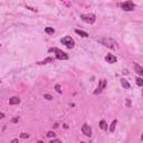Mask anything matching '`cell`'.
I'll return each mask as SVG.
<instances>
[{
    "instance_id": "cell-1",
    "label": "cell",
    "mask_w": 143,
    "mask_h": 143,
    "mask_svg": "<svg viewBox=\"0 0 143 143\" xmlns=\"http://www.w3.org/2000/svg\"><path fill=\"white\" fill-rule=\"evenodd\" d=\"M98 43H101L102 45L108 47V48H112V49H116L117 48V43L112 38H102V39L98 40Z\"/></svg>"
},
{
    "instance_id": "cell-2",
    "label": "cell",
    "mask_w": 143,
    "mask_h": 143,
    "mask_svg": "<svg viewBox=\"0 0 143 143\" xmlns=\"http://www.w3.org/2000/svg\"><path fill=\"white\" fill-rule=\"evenodd\" d=\"M48 52H49V53H52V52L56 53V58H57V59H60V60H66V59H68V55H67V54L64 53L63 50L58 49V48H50Z\"/></svg>"
},
{
    "instance_id": "cell-3",
    "label": "cell",
    "mask_w": 143,
    "mask_h": 143,
    "mask_svg": "<svg viewBox=\"0 0 143 143\" xmlns=\"http://www.w3.org/2000/svg\"><path fill=\"white\" fill-rule=\"evenodd\" d=\"M81 18H82L83 21H85V23H94L95 20H96V17H95V15H93V14L81 15Z\"/></svg>"
},
{
    "instance_id": "cell-4",
    "label": "cell",
    "mask_w": 143,
    "mask_h": 143,
    "mask_svg": "<svg viewBox=\"0 0 143 143\" xmlns=\"http://www.w3.org/2000/svg\"><path fill=\"white\" fill-rule=\"evenodd\" d=\"M121 8L123 10H125V11H132V10H134L135 5L132 1H125V2L121 3Z\"/></svg>"
},
{
    "instance_id": "cell-5",
    "label": "cell",
    "mask_w": 143,
    "mask_h": 143,
    "mask_svg": "<svg viewBox=\"0 0 143 143\" xmlns=\"http://www.w3.org/2000/svg\"><path fill=\"white\" fill-rule=\"evenodd\" d=\"M61 44L65 45L67 48H73L74 45H75V43H74V40L72 39V37L66 36V37H64L63 39H61Z\"/></svg>"
},
{
    "instance_id": "cell-6",
    "label": "cell",
    "mask_w": 143,
    "mask_h": 143,
    "mask_svg": "<svg viewBox=\"0 0 143 143\" xmlns=\"http://www.w3.org/2000/svg\"><path fill=\"white\" fill-rule=\"evenodd\" d=\"M105 86H106V81H105V79H101V81H99V83H98V86H97L96 90L94 92V94H95V95H97V94L102 93V90L105 88Z\"/></svg>"
},
{
    "instance_id": "cell-7",
    "label": "cell",
    "mask_w": 143,
    "mask_h": 143,
    "mask_svg": "<svg viewBox=\"0 0 143 143\" xmlns=\"http://www.w3.org/2000/svg\"><path fill=\"white\" fill-rule=\"evenodd\" d=\"M82 132H83V134H85L86 136H90V135H92V128H90L88 124L85 123L82 128Z\"/></svg>"
},
{
    "instance_id": "cell-8",
    "label": "cell",
    "mask_w": 143,
    "mask_h": 143,
    "mask_svg": "<svg viewBox=\"0 0 143 143\" xmlns=\"http://www.w3.org/2000/svg\"><path fill=\"white\" fill-rule=\"evenodd\" d=\"M105 60L107 61V63H110V64H114V63H116V57L114 55H112V54H107L105 57Z\"/></svg>"
},
{
    "instance_id": "cell-9",
    "label": "cell",
    "mask_w": 143,
    "mask_h": 143,
    "mask_svg": "<svg viewBox=\"0 0 143 143\" xmlns=\"http://www.w3.org/2000/svg\"><path fill=\"white\" fill-rule=\"evenodd\" d=\"M19 103H20V98L17 96H14L9 99V104L10 105H16V104H19Z\"/></svg>"
},
{
    "instance_id": "cell-10",
    "label": "cell",
    "mask_w": 143,
    "mask_h": 143,
    "mask_svg": "<svg viewBox=\"0 0 143 143\" xmlns=\"http://www.w3.org/2000/svg\"><path fill=\"white\" fill-rule=\"evenodd\" d=\"M133 67H134V70L139 75H143V68L141 67L140 65H137V64H134L133 65Z\"/></svg>"
},
{
    "instance_id": "cell-11",
    "label": "cell",
    "mask_w": 143,
    "mask_h": 143,
    "mask_svg": "<svg viewBox=\"0 0 143 143\" xmlns=\"http://www.w3.org/2000/svg\"><path fill=\"white\" fill-rule=\"evenodd\" d=\"M75 32L77 34V35H79V36H82V37H84V38H86V37H88V34L86 31H83V30H79V29H76L75 30Z\"/></svg>"
},
{
    "instance_id": "cell-12",
    "label": "cell",
    "mask_w": 143,
    "mask_h": 143,
    "mask_svg": "<svg viewBox=\"0 0 143 143\" xmlns=\"http://www.w3.org/2000/svg\"><path fill=\"white\" fill-rule=\"evenodd\" d=\"M116 124H117V121L116 120H114L113 122H112L111 126H110V132H111V133H113V132L115 131V126H116Z\"/></svg>"
},
{
    "instance_id": "cell-13",
    "label": "cell",
    "mask_w": 143,
    "mask_h": 143,
    "mask_svg": "<svg viewBox=\"0 0 143 143\" xmlns=\"http://www.w3.org/2000/svg\"><path fill=\"white\" fill-rule=\"evenodd\" d=\"M49 61H54V58H53V57H48V58L44 59L43 61H39L38 64H39V65H44V64H47V63H49Z\"/></svg>"
},
{
    "instance_id": "cell-14",
    "label": "cell",
    "mask_w": 143,
    "mask_h": 143,
    "mask_svg": "<svg viewBox=\"0 0 143 143\" xmlns=\"http://www.w3.org/2000/svg\"><path fill=\"white\" fill-rule=\"evenodd\" d=\"M99 128H102V130H107V124H106V122L104 120H102L99 122Z\"/></svg>"
},
{
    "instance_id": "cell-15",
    "label": "cell",
    "mask_w": 143,
    "mask_h": 143,
    "mask_svg": "<svg viewBox=\"0 0 143 143\" xmlns=\"http://www.w3.org/2000/svg\"><path fill=\"white\" fill-rule=\"evenodd\" d=\"M45 32L49 34V35H53L54 32H55V29L52 28V27H46V28H45Z\"/></svg>"
},
{
    "instance_id": "cell-16",
    "label": "cell",
    "mask_w": 143,
    "mask_h": 143,
    "mask_svg": "<svg viewBox=\"0 0 143 143\" xmlns=\"http://www.w3.org/2000/svg\"><path fill=\"white\" fill-rule=\"evenodd\" d=\"M121 83H122V86H123V87H125V88H130V84H128V82L126 81V79L122 78V79H121Z\"/></svg>"
},
{
    "instance_id": "cell-17",
    "label": "cell",
    "mask_w": 143,
    "mask_h": 143,
    "mask_svg": "<svg viewBox=\"0 0 143 143\" xmlns=\"http://www.w3.org/2000/svg\"><path fill=\"white\" fill-rule=\"evenodd\" d=\"M136 84L139 85V86H142L143 85V79L141 78V77H137L136 78Z\"/></svg>"
},
{
    "instance_id": "cell-18",
    "label": "cell",
    "mask_w": 143,
    "mask_h": 143,
    "mask_svg": "<svg viewBox=\"0 0 143 143\" xmlns=\"http://www.w3.org/2000/svg\"><path fill=\"white\" fill-rule=\"evenodd\" d=\"M55 132H53V131H49L48 133H47V136L48 137H55Z\"/></svg>"
},
{
    "instance_id": "cell-19",
    "label": "cell",
    "mask_w": 143,
    "mask_h": 143,
    "mask_svg": "<svg viewBox=\"0 0 143 143\" xmlns=\"http://www.w3.org/2000/svg\"><path fill=\"white\" fill-rule=\"evenodd\" d=\"M20 137H23V139H28V137H29V135L27 134V133H21Z\"/></svg>"
},
{
    "instance_id": "cell-20",
    "label": "cell",
    "mask_w": 143,
    "mask_h": 143,
    "mask_svg": "<svg viewBox=\"0 0 143 143\" xmlns=\"http://www.w3.org/2000/svg\"><path fill=\"white\" fill-rule=\"evenodd\" d=\"M55 88H56V90H57V92H58L59 94L61 93V90H60V85H58V84H57V85H56V86H55Z\"/></svg>"
},
{
    "instance_id": "cell-21",
    "label": "cell",
    "mask_w": 143,
    "mask_h": 143,
    "mask_svg": "<svg viewBox=\"0 0 143 143\" xmlns=\"http://www.w3.org/2000/svg\"><path fill=\"white\" fill-rule=\"evenodd\" d=\"M44 97H45V98H47V99H49V101H50V99H53V96L49 95V94H45Z\"/></svg>"
},
{
    "instance_id": "cell-22",
    "label": "cell",
    "mask_w": 143,
    "mask_h": 143,
    "mask_svg": "<svg viewBox=\"0 0 143 143\" xmlns=\"http://www.w3.org/2000/svg\"><path fill=\"white\" fill-rule=\"evenodd\" d=\"M50 143H61V141H60V140H58V139H55V140L50 141Z\"/></svg>"
},
{
    "instance_id": "cell-23",
    "label": "cell",
    "mask_w": 143,
    "mask_h": 143,
    "mask_svg": "<svg viewBox=\"0 0 143 143\" xmlns=\"http://www.w3.org/2000/svg\"><path fill=\"white\" fill-rule=\"evenodd\" d=\"M3 117H5V114L2 112H0V119H3Z\"/></svg>"
},
{
    "instance_id": "cell-24",
    "label": "cell",
    "mask_w": 143,
    "mask_h": 143,
    "mask_svg": "<svg viewBox=\"0 0 143 143\" xmlns=\"http://www.w3.org/2000/svg\"><path fill=\"white\" fill-rule=\"evenodd\" d=\"M11 143H19V142H18V140H17V139H14V140L11 141Z\"/></svg>"
},
{
    "instance_id": "cell-25",
    "label": "cell",
    "mask_w": 143,
    "mask_h": 143,
    "mask_svg": "<svg viewBox=\"0 0 143 143\" xmlns=\"http://www.w3.org/2000/svg\"><path fill=\"white\" fill-rule=\"evenodd\" d=\"M37 143H44V142H43V141H38Z\"/></svg>"
},
{
    "instance_id": "cell-26",
    "label": "cell",
    "mask_w": 143,
    "mask_h": 143,
    "mask_svg": "<svg viewBox=\"0 0 143 143\" xmlns=\"http://www.w3.org/2000/svg\"><path fill=\"white\" fill-rule=\"evenodd\" d=\"M81 143H84V142H81Z\"/></svg>"
}]
</instances>
